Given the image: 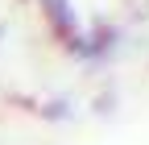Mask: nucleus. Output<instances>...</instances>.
<instances>
[{
	"label": "nucleus",
	"instance_id": "obj_1",
	"mask_svg": "<svg viewBox=\"0 0 149 145\" xmlns=\"http://www.w3.org/2000/svg\"><path fill=\"white\" fill-rule=\"evenodd\" d=\"M50 4V21L58 33H66V38H74V25H70V13H66V0H46Z\"/></svg>",
	"mask_w": 149,
	"mask_h": 145
}]
</instances>
